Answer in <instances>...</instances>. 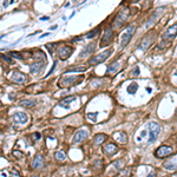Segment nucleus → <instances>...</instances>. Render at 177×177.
Listing matches in <instances>:
<instances>
[{"label":"nucleus","mask_w":177,"mask_h":177,"mask_svg":"<svg viewBox=\"0 0 177 177\" xmlns=\"http://www.w3.org/2000/svg\"><path fill=\"white\" fill-rule=\"evenodd\" d=\"M86 66H76L72 68H68L66 70V73H76V72H85L86 71Z\"/></svg>","instance_id":"obj_21"},{"label":"nucleus","mask_w":177,"mask_h":177,"mask_svg":"<svg viewBox=\"0 0 177 177\" xmlns=\"http://www.w3.org/2000/svg\"><path fill=\"white\" fill-rule=\"evenodd\" d=\"M76 99H77V97H76V96H70V97H66V98H64L63 100H60V102H59V105H60V106H64L65 109H68V104H70L71 102L76 100Z\"/></svg>","instance_id":"obj_20"},{"label":"nucleus","mask_w":177,"mask_h":177,"mask_svg":"<svg viewBox=\"0 0 177 177\" xmlns=\"http://www.w3.org/2000/svg\"><path fill=\"white\" fill-rule=\"evenodd\" d=\"M119 67H120V64H119L118 62L113 63L112 65H110V66L108 67V73H116Z\"/></svg>","instance_id":"obj_22"},{"label":"nucleus","mask_w":177,"mask_h":177,"mask_svg":"<svg viewBox=\"0 0 177 177\" xmlns=\"http://www.w3.org/2000/svg\"><path fill=\"white\" fill-rule=\"evenodd\" d=\"M8 56H11V57H13V58H15V59H23V56L20 55V53L14 52V51L8 52Z\"/></svg>","instance_id":"obj_28"},{"label":"nucleus","mask_w":177,"mask_h":177,"mask_svg":"<svg viewBox=\"0 0 177 177\" xmlns=\"http://www.w3.org/2000/svg\"><path fill=\"white\" fill-rule=\"evenodd\" d=\"M105 139H106V136H105L104 133H99V135H97V136L95 137V145H99V144H102Z\"/></svg>","instance_id":"obj_25"},{"label":"nucleus","mask_w":177,"mask_h":177,"mask_svg":"<svg viewBox=\"0 0 177 177\" xmlns=\"http://www.w3.org/2000/svg\"><path fill=\"white\" fill-rule=\"evenodd\" d=\"M87 137H88V131H87V130H79V131H77V132L75 133L73 139H72V143L78 144V143L83 142V140H84L85 138H87Z\"/></svg>","instance_id":"obj_11"},{"label":"nucleus","mask_w":177,"mask_h":177,"mask_svg":"<svg viewBox=\"0 0 177 177\" xmlns=\"http://www.w3.org/2000/svg\"><path fill=\"white\" fill-rule=\"evenodd\" d=\"M135 30H136L135 25H130V26L125 30V32L123 33V35H122V40H120V45H122V47H125V46L129 44L130 39L132 38V35H133Z\"/></svg>","instance_id":"obj_5"},{"label":"nucleus","mask_w":177,"mask_h":177,"mask_svg":"<svg viewBox=\"0 0 177 177\" xmlns=\"http://www.w3.org/2000/svg\"><path fill=\"white\" fill-rule=\"evenodd\" d=\"M163 167L165 170H169V171L177 170V156H174L170 159H168V161L163 164Z\"/></svg>","instance_id":"obj_13"},{"label":"nucleus","mask_w":177,"mask_h":177,"mask_svg":"<svg viewBox=\"0 0 177 177\" xmlns=\"http://www.w3.org/2000/svg\"><path fill=\"white\" fill-rule=\"evenodd\" d=\"M176 34H177V23L174 24L172 26H170L164 32V34L162 35V44L167 45V43H170L171 40H174L175 37H176Z\"/></svg>","instance_id":"obj_3"},{"label":"nucleus","mask_w":177,"mask_h":177,"mask_svg":"<svg viewBox=\"0 0 177 177\" xmlns=\"http://www.w3.org/2000/svg\"><path fill=\"white\" fill-rule=\"evenodd\" d=\"M148 128H149V143H153V142L157 139L158 135L161 133L162 128L156 122H150L148 124Z\"/></svg>","instance_id":"obj_1"},{"label":"nucleus","mask_w":177,"mask_h":177,"mask_svg":"<svg viewBox=\"0 0 177 177\" xmlns=\"http://www.w3.org/2000/svg\"><path fill=\"white\" fill-rule=\"evenodd\" d=\"M95 48H96L95 43H90V44H88V45L82 51V53L79 55V58H84V57H86V56H88V55H91V53H93Z\"/></svg>","instance_id":"obj_16"},{"label":"nucleus","mask_w":177,"mask_h":177,"mask_svg":"<svg viewBox=\"0 0 177 177\" xmlns=\"http://www.w3.org/2000/svg\"><path fill=\"white\" fill-rule=\"evenodd\" d=\"M99 31H100V28L99 27H97L96 30H92V31H90L86 35H85V38H87V39H91V38H93V37H96V35L99 33Z\"/></svg>","instance_id":"obj_26"},{"label":"nucleus","mask_w":177,"mask_h":177,"mask_svg":"<svg viewBox=\"0 0 177 177\" xmlns=\"http://www.w3.org/2000/svg\"><path fill=\"white\" fill-rule=\"evenodd\" d=\"M56 159H58V161H60V162H63L64 159H65V155H64V152H62V151H58V152H56Z\"/></svg>","instance_id":"obj_29"},{"label":"nucleus","mask_w":177,"mask_h":177,"mask_svg":"<svg viewBox=\"0 0 177 177\" xmlns=\"http://www.w3.org/2000/svg\"><path fill=\"white\" fill-rule=\"evenodd\" d=\"M172 152H174V148L168 147V145H162L155 151V156L157 158H164L167 156H170Z\"/></svg>","instance_id":"obj_8"},{"label":"nucleus","mask_w":177,"mask_h":177,"mask_svg":"<svg viewBox=\"0 0 177 177\" xmlns=\"http://www.w3.org/2000/svg\"><path fill=\"white\" fill-rule=\"evenodd\" d=\"M137 1H139V0H131V3H137Z\"/></svg>","instance_id":"obj_36"},{"label":"nucleus","mask_w":177,"mask_h":177,"mask_svg":"<svg viewBox=\"0 0 177 177\" xmlns=\"http://www.w3.org/2000/svg\"><path fill=\"white\" fill-rule=\"evenodd\" d=\"M13 118L17 120V122H19V123H26L27 122V115L24 113V112H15Z\"/></svg>","instance_id":"obj_19"},{"label":"nucleus","mask_w":177,"mask_h":177,"mask_svg":"<svg viewBox=\"0 0 177 177\" xmlns=\"http://www.w3.org/2000/svg\"><path fill=\"white\" fill-rule=\"evenodd\" d=\"M113 31L111 27H108L105 31H104V35H103V38H102V41H100V46L104 47V46H108L112 43L113 40Z\"/></svg>","instance_id":"obj_6"},{"label":"nucleus","mask_w":177,"mask_h":177,"mask_svg":"<svg viewBox=\"0 0 177 177\" xmlns=\"http://www.w3.org/2000/svg\"><path fill=\"white\" fill-rule=\"evenodd\" d=\"M83 77H63L59 83H58V86L59 87H66V86H70V85H73L76 83H80L78 80H82Z\"/></svg>","instance_id":"obj_7"},{"label":"nucleus","mask_w":177,"mask_h":177,"mask_svg":"<svg viewBox=\"0 0 177 177\" xmlns=\"http://www.w3.org/2000/svg\"><path fill=\"white\" fill-rule=\"evenodd\" d=\"M72 52H73V48H72V47L64 45V46H62V47L59 48V51H58V56H59V58H60L62 60H66L71 55H72Z\"/></svg>","instance_id":"obj_9"},{"label":"nucleus","mask_w":177,"mask_h":177,"mask_svg":"<svg viewBox=\"0 0 177 177\" xmlns=\"http://www.w3.org/2000/svg\"><path fill=\"white\" fill-rule=\"evenodd\" d=\"M103 151H104L106 155L111 156V155H113V153H116V152L118 151V148H117L116 144H113V143H109L106 147L103 148Z\"/></svg>","instance_id":"obj_17"},{"label":"nucleus","mask_w":177,"mask_h":177,"mask_svg":"<svg viewBox=\"0 0 177 177\" xmlns=\"http://www.w3.org/2000/svg\"><path fill=\"white\" fill-rule=\"evenodd\" d=\"M33 136L35 137V138H34L35 140H39V139H40V133H38V132H35V133H34Z\"/></svg>","instance_id":"obj_35"},{"label":"nucleus","mask_w":177,"mask_h":177,"mask_svg":"<svg viewBox=\"0 0 177 177\" xmlns=\"http://www.w3.org/2000/svg\"><path fill=\"white\" fill-rule=\"evenodd\" d=\"M112 165H115L117 169H120V168H123L124 162L122 161V159H119V161H117V162H113V163H112Z\"/></svg>","instance_id":"obj_30"},{"label":"nucleus","mask_w":177,"mask_h":177,"mask_svg":"<svg viewBox=\"0 0 177 177\" xmlns=\"http://www.w3.org/2000/svg\"><path fill=\"white\" fill-rule=\"evenodd\" d=\"M132 76H135V77H137V76H139V67H138V66H136V67H135V70H133V72H132Z\"/></svg>","instance_id":"obj_33"},{"label":"nucleus","mask_w":177,"mask_h":177,"mask_svg":"<svg viewBox=\"0 0 177 177\" xmlns=\"http://www.w3.org/2000/svg\"><path fill=\"white\" fill-rule=\"evenodd\" d=\"M111 53H112L111 50L104 51V52L99 53V55L95 56L93 58H91L90 60H88V64H90V65H97V64H99V63H103L104 60H106V59H108V58L111 56Z\"/></svg>","instance_id":"obj_4"},{"label":"nucleus","mask_w":177,"mask_h":177,"mask_svg":"<svg viewBox=\"0 0 177 177\" xmlns=\"http://www.w3.org/2000/svg\"><path fill=\"white\" fill-rule=\"evenodd\" d=\"M116 136H118V138H117L118 142H120V143H123V144L127 143L128 139H127V135L124 132H118V133H116Z\"/></svg>","instance_id":"obj_27"},{"label":"nucleus","mask_w":177,"mask_h":177,"mask_svg":"<svg viewBox=\"0 0 177 177\" xmlns=\"http://www.w3.org/2000/svg\"><path fill=\"white\" fill-rule=\"evenodd\" d=\"M44 164V158L41 155H38V156H35L34 159H33V162H32V168L34 169H39L41 168Z\"/></svg>","instance_id":"obj_18"},{"label":"nucleus","mask_w":177,"mask_h":177,"mask_svg":"<svg viewBox=\"0 0 177 177\" xmlns=\"http://www.w3.org/2000/svg\"><path fill=\"white\" fill-rule=\"evenodd\" d=\"M56 46H57L56 44H46V47L50 50V52H52V51H53V48H55Z\"/></svg>","instance_id":"obj_34"},{"label":"nucleus","mask_w":177,"mask_h":177,"mask_svg":"<svg viewBox=\"0 0 177 177\" xmlns=\"http://www.w3.org/2000/svg\"><path fill=\"white\" fill-rule=\"evenodd\" d=\"M175 75H176V76H177V72H176V73H175Z\"/></svg>","instance_id":"obj_37"},{"label":"nucleus","mask_w":177,"mask_h":177,"mask_svg":"<svg viewBox=\"0 0 177 177\" xmlns=\"http://www.w3.org/2000/svg\"><path fill=\"white\" fill-rule=\"evenodd\" d=\"M155 40V34L152 33V34H149V35H147V37L142 40V43H140V45H139V50H142V51H145L150 45H151V43Z\"/></svg>","instance_id":"obj_12"},{"label":"nucleus","mask_w":177,"mask_h":177,"mask_svg":"<svg viewBox=\"0 0 177 177\" xmlns=\"http://www.w3.org/2000/svg\"><path fill=\"white\" fill-rule=\"evenodd\" d=\"M163 11H164V7H162V8H158V10H156L153 13H152V15L148 19V21L145 23V26L147 27H150V26H152L155 23H156V20L158 19L159 17H161V14L163 13Z\"/></svg>","instance_id":"obj_10"},{"label":"nucleus","mask_w":177,"mask_h":177,"mask_svg":"<svg viewBox=\"0 0 177 177\" xmlns=\"http://www.w3.org/2000/svg\"><path fill=\"white\" fill-rule=\"evenodd\" d=\"M97 112L96 113H87V118H90V120L92 122H96V118H97Z\"/></svg>","instance_id":"obj_31"},{"label":"nucleus","mask_w":177,"mask_h":177,"mask_svg":"<svg viewBox=\"0 0 177 177\" xmlns=\"http://www.w3.org/2000/svg\"><path fill=\"white\" fill-rule=\"evenodd\" d=\"M35 104H37V102H35V100H21L19 103V105L24 106V108H32V106H34Z\"/></svg>","instance_id":"obj_24"},{"label":"nucleus","mask_w":177,"mask_h":177,"mask_svg":"<svg viewBox=\"0 0 177 177\" xmlns=\"http://www.w3.org/2000/svg\"><path fill=\"white\" fill-rule=\"evenodd\" d=\"M43 67H44V63L43 62H35V63L30 65V71H31L32 75H37L43 70Z\"/></svg>","instance_id":"obj_15"},{"label":"nucleus","mask_w":177,"mask_h":177,"mask_svg":"<svg viewBox=\"0 0 177 177\" xmlns=\"http://www.w3.org/2000/svg\"><path fill=\"white\" fill-rule=\"evenodd\" d=\"M11 80L14 83H24L27 80V76L24 75L23 72H19V71H13V75L11 76Z\"/></svg>","instance_id":"obj_14"},{"label":"nucleus","mask_w":177,"mask_h":177,"mask_svg":"<svg viewBox=\"0 0 177 177\" xmlns=\"http://www.w3.org/2000/svg\"><path fill=\"white\" fill-rule=\"evenodd\" d=\"M137 90H138V84H137L136 82L131 83V84L128 86V92H129L130 95H135Z\"/></svg>","instance_id":"obj_23"},{"label":"nucleus","mask_w":177,"mask_h":177,"mask_svg":"<svg viewBox=\"0 0 177 177\" xmlns=\"http://www.w3.org/2000/svg\"><path fill=\"white\" fill-rule=\"evenodd\" d=\"M0 57H1V58H3L4 60H6L7 63H10V64L12 63V59H11L10 57H7V56H5V55H0Z\"/></svg>","instance_id":"obj_32"},{"label":"nucleus","mask_w":177,"mask_h":177,"mask_svg":"<svg viewBox=\"0 0 177 177\" xmlns=\"http://www.w3.org/2000/svg\"><path fill=\"white\" fill-rule=\"evenodd\" d=\"M129 15H130V11H129L128 7H125L124 10H122V11L116 15V18H115V20H113V26H115L116 28L120 27L124 23L128 20Z\"/></svg>","instance_id":"obj_2"}]
</instances>
